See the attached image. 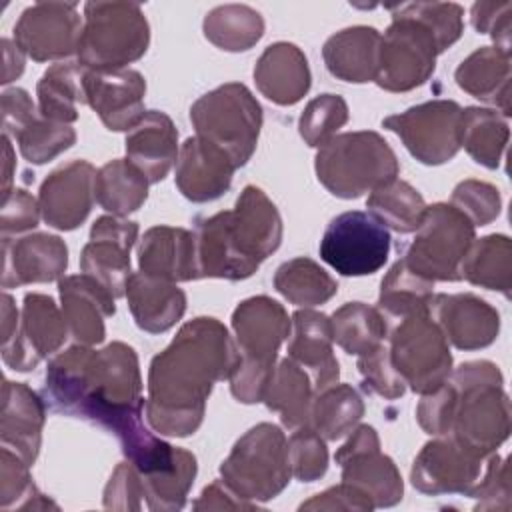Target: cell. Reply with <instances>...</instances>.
<instances>
[{
    "instance_id": "obj_20",
    "label": "cell",
    "mask_w": 512,
    "mask_h": 512,
    "mask_svg": "<svg viewBox=\"0 0 512 512\" xmlns=\"http://www.w3.org/2000/svg\"><path fill=\"white\" fill-rule=\"evenodd\" d=\"M96 168L86 160H72L52 170L38 190L42 220L56 230H74L94 204Z\"/></svg>"
},
{
    "instance_id": "obj_10",
    "label": "cell",
    "mask_w": 512,
    "mask_h": 512,
    "mask_svg": "<svg viewBox=\"0 0 512 512\" xmlns=\"http://www.w3.org/2000/svg\"><path fill=\"white\" fill-rule=\"evenodd\" d=\"M388 8L392 22L380 38L374 82L386 92H410L434 74L440 54L438 42L432 30L404 4Z\"/></svg>"
},
{
    "instance_id": "obj_24",
    "label": "cell",
    "mask_w": 512,
    "mask_h": 512,
    "mask_svg": "<svg viewBox=\"0 0 512 512\" xmlns=\"http://www.w3.org/2000/svg\"><path fill=\"white\" fill-rule=\"evenodd\" d=\"M58 292L68 332L76 344H100L106 336L104 318L116 314L114 296L84 272L58 280Z\"/></svg>"
},
{
    "instance_id": "obj_17",
    "label": "cell",
    "mask_w": 512,
    "mask_h": 512,
    "mask_svg": "<svg viewBox=\"0 0 512 512\" xmlns=\"http://www.w3.org/2000/svg\"><path fill=\"white\" fill-rule=\"evenodd\" d=\"M68 338V324L62 308L38 292L24 296L16 336L2 346V360L16 372L34 370L44 358L58 352Z\"/></svg>"
},
{
    "instance_id": "obj_40",
    "label": "cell",
    "mask_w": 512,
    "mask_h": 512,
    "mask_svg": "<svg viewBox=\"0 0 512 512\" xmlns=\"http://www.w3.org/2000/svg\"><path fill=\"white\" fill-rule=\"evenodd\" d=\"M202 30L216 48L244 52L264 36V18L246 4H222L204 16Z\"/></svg>"
},
{
    "instance_id": "obj_52",
    "label": "cell",
    "mask_w": 512,
    "mask_h": 512,
    "mask_svg": "<svg viewBox=\"0 0 512 512\" xmlns=\"http://www.w3.org/2000/svg\"><path fill=\"white\" fill-rule=\"evenodd\" d=\"M404 8L432 30V34L438 42L440 54L462 36L464 10L460 4H454V2H410V4H404Z\"/></svg>"
},
{
    "instance_id": "obj_13",
    "label": "cell",
    "mask_w": 512,
    "mask_h": 512,
    "mask_svg": "<svg viewBox=\"0 0 512 512\" xmlns=\"http://www.w3.org/2000/svg\"><path fill=\"white\" fill-rule=\"evenodd\" d=\"M388 228L370 212L348 210L326 226L320 240V258L342 276L378 272L390 256Z\"/></svg>"
},
{
    "instance_id": "obj_53",
    "label": "cell",
    "mask_w": 512,
    "mask_h": 512,
    "mask_svg": "<svg viewBox=\"0 0 512 512\" xmlns=\"http://www.w3.org/2000/svg\"><path fill=\"white\" fill-rule=\"evenodd\" d=\"M510 466L508 458L498 454L486 456L484 476L470 488L466 496L476 498V510H510Z\"/></svg>"
},
{
    "instance_id": "obj_28",
    "label": "cell",
    "mask_w": 512,
    "mask_h": 512,
    "mask_svg": "<svg viewBox=\"0 0 512 512\" xmlns=\"http://www.w3.org/2000/svg\"><path fill=\"white\" fill-rule=\"evenodd\" d=\"M254 82L262 96L278 106L300 102L312 84L304 52L292 42H274L254 66Z\"/></svg>"
},
{
    "instance_id": "obj_43",
    "label": "cell",
    "mask_w": 512,
    "mask_h": 512,
    "mask_svg": "<svg viewBox=\"0 0 512 512\" xmlns=\"http://www.w3.org/2000/svg\"><path fill=\"white\" fill-rule=\"evenodd\" d=\"M366 208L386 228H392L398 234H410L418 230L426 212V202L412 184L394 178L370 192Z\"/></svg>"
},
{
    "instance_id": "obj_51",
    "label": "cell",
    "mask_w": 512,
    "mask_h": 512,
    "mask_svg": "<svg viewBox=\"0 0 512 512\" xmlns=\"http://www.w3.org/2000/svg\"><path fill=\"white\" fill-rule=\"evenodd\" d=\"M356 368L362 376V388L370 394H378L386 400H396L404 396L408 388L404 378L396 372L390 360V352L384 344L364 356H358Z\"/></svg>"
},
{
    "instance_id": "obj_39",
    "label": "cell",
    "mask_w": 512,
    "mask_h": 512,
    "mask_svg": "<svg viewBox=\"0 0 512 512\" xmlns=\"http://www.w3.org/2000/svg\"><path fill=\"white\" fill-rule=\"evenodd\" d=\"M334 342L350 356H364L388 338V322L378 308L364 302H346L332 318Z\"/></svg>"
},
{
    "instance_id": "obj_31",
    "label": "cell",
    "mask_w": 512,
    "mask_h": 512,
    "mask_svg": "<svg viewBox=\"0 0 512 512\" xmlns=\"http://www.w3.org/2000/svg\"><path fill=\"white\" fill-rule=\"evenodd\" d=\"M380 38L372 26H350L332 34L322 46L326 70L342 82H374Z\"/></svg>"
},
{
    "instance_id": "obj_7",
    "label": "cell",
    "mask_w": 512,
    "mask_h": 512,
    "mask_svg": "<svg viewBox=\"0 0 512 512\" xmlns=\"http://www.w3.org/2000/svg\"><path fill=\"white\" fill-rule=\"evenodd\" d=\"M150 44V24L134 2H86L78 62L88 70H122Z\"/></svg>"
},
{
    "instance_id": "obj_36",
    "label": "cell",
    "mask_w": 512,
    "mask_h": 512,
    "mask_svg": "<svg viewBox=\"0 0 512 512\" xmlns=\"http://www.w3.org/2000/svg\"><path fill=\"white\" fill-rule=\"evenodd\" d=\"M148 184V178L128 158H116L96 170L94 198L106 212L124 218L146 202Z\"/></svg>"
},
{
    "instance_id": "obj_33",
    "label": "cell",
    "mask_w": 512,
    "mask_h": 512,
    "mask_svg": "<svg viewBox=\"0 0 512 512\" xmlns=\"http://www.w3.org/2000/svg\"><path fill=\"white\" fill-rule=\"evenodd\" d=\"M314 388L310 376L292 358H282L266 386L262 402L270 412H278L286 428L296 430L310 424Z\"/></svg>"
},
{
    "instance_id": "obj_1",
    "label": "cell",
    "mask_w": 512,
    "mask_h": 512,
    "mask_svg": "<svg viewBox=\"0 0 512 512\" xmlns=\"http://www.w3.org/2000/svg\"><path fill=\"white\" fill-rule=\"evenodd\" d=\"M42 398L52 414L80 418L112 432L120 446L146 430L138 356L124 342L102 350L74 344L46 368Z\"/></svg>"
},
{
    "instance_id": "obj_60",
    "label": "cell",
    "mask_w": 512,
    "mask_h": 512,
    "mask_svg": "<svg viewBox=\"0 0 512 512\" xmlns=\"http://www.w3.org/2000/svg\"><path fill=\"white\" fill-rule=\"evenodd\" d=\"M512 12V2H474L470 8V22L478 34H490L496 22Z\"/></svg>"
},
{
    "instance_id": "obj_50",
    "label": "cell",
    "mask_w": 512,
    "mask_h": 512,
    "mask_svg": "<svg viewBox=\"0 0 512 512\" xmlns=\"http://www.w3.org/2000/svg\"><path fill=\"white\" fill-rule=\"evenodd\" d=\"M450 204L458 208L474 226L494 222L502 210L500 190L482 180H462L454 186Z\"/></svg>"
},
{
    "instance_id": "obj_23",
    "label": "cell",
    "mask_w": 512,
    "mask_h": 512,
    "mask_svg": "<svg viewBox=\"0 0 512 512\" xmlns=\"http://www.w3.org/2000/svg\"><path fill=\"white\" fill-rule=\"evenodd\" d=\"M236 164L216 144L192 136L180 146L176 160V186L190 202H212L232 186Z\"/></svg>"
},
{
    "instance_id": "obj_5",
    "label": "cell",
    "mask_w": 512,
    "mask_h": 512,
    "mask_svg": "<svg viewBox=\"0 0 512 512\" xmlns=\"http://www.w3.org/2000/svg\"><path fill=\"white\" fill-rule=\"evenodd\" d=\"M232 332L240 362L228 378L230 392L242 404L262 402L278 350L292 332V318L270 296H252L234 308Z\"/></svg>"
},
{
    "instance_id": "obj_38",
    "label": "cell",
    "mask_w": 512,
    "mask_h": 512,
    "mask_svg": "<svg viewBox=\"0 0 512 512\" xmlns=\"http://www.w3.org/2000/svg\"><path fill=\"white\" fill-rule=\"evenodd\" d=\"M432 288L434 282L412 272L400 258L392 264V268L380 282L376 308L386 318L390 328V324L402 318L428 312L430 300L434 296Z\"/></svg>"
},
{
    "instance_id": "obj_18",
    "label": "cell",
    "mask_w": 512,
    "mask_h": 512,
    "mask_svg": "<svg viewBox=\"0 0 512 512\" xmlns=\"http://www.w3.org/2000/svg\"><path fill=\"white\" fill-rule=\"evenodd\" d=\"M484 460L452 436H436L416 454L410 482L428 496L468 494L480 478Z\"/></svg>"
},
{
    "instance_id": "obj_61",
    "label": "cell",
    "mask_w": 512,
    "mask_h": 512,
    "mask_svg": "<svg viewBox=\"0 0 512 512\" xmlns=\"http://www.w3.org/2000/svg\"><path fill=\"white\" fill-rule=\"evenodd\" d=\"M2 54H4V68H2V84L16 80L24 72V52L18 48L16 42L2 38Z\"/></svg>"
},
{
    "instance_id": "obj_32",
    "label": "cell",
    "mask_w": 512,
    "mask_h": 512,
    "mask_svg": "<svg viewBox=\"0 0 512 512\" xmlns=\"http://www.w3.org/2000/svg\"><path fill=\"white\" fill-rule=\"evenodd\" d=\"M454 80L466 94L494 104L502 116L510 112V54L496 46H482L460 62Z\"/></svg>"
},
{
    "instance_id": "obj_57",
    "label": "cell",
    "mask_w": 512,
    "mask_h": 512,
    "mask_svg": "<svg viewBox=\"0 0 512 512\" xmlns=\"http://www.w3.org/2000/svg\"><path fill=\"white\" fill-rule=\"evenodd\" d=\"M300 510H358V512H370L374 510L372 500L358 490L356 486L348 482H340L310 500L300 504Z\"/></svg>"
},
{
    "instance_id": "obj_25",
    "label": "cell",
    "mask_w": 512,
    "mask_h": 512,
    "mask_svg": "<svg viewBox=\"0 0 512 512\" xmlns=\"http://www.w3.org/2000/svg\"><path fill=\"white\" fill-rule=\"evenodd\" d=\"M46 402L24 382L4 380L2 384V414L0 442L20 454L30 466L36 462L42 428L46 422Z\"/></svg>"
},
{
    "instance_id": "obj_22",
    "label": "cell",
    "mask_w": 512,
    "mask_h": 512,
    "mask_svg": "<svg viewBox=\"0 0 512 512\" xmlns=\"http://www.w3.org/2000/svg\"><path fill=\"white\" fill-rule=\"evenodd\" d=\"M68 246L56 234L36 232L18 240L2 238V288L62 280Z\"/></svg>"
},
{
    "instance_id": "obj_2",
    "label": "cell",
    "mask_w": 512,
    "mask_h": 512,
    "mask_svg": "<svg viewBox=\"0 0 512 512\" xmlns=\"http://www.w3.org/2000/svg\"><path fill=\"white\" fill-rule=\"evenodd\" d=\"M240 350L228 328L210 316L186 322L172 342L152 358L144 416L160 436L194 434L216 382L228 380Z\"/></svg>"
},
{
    "instance_id": "obj_34",
    "label": "cell",
    "mask_w": 512,
    "mask_h": 512,
    "mask_svg": "<svg viewBox=\"0 0 512 512\" xmlns=\"http://www.w3.org/2000/svg\"><path fill=\"white\" fill-rule=\"evenodd\" d=\"M460 278L474 286L496 290L510 298L512 290V242L504 234L474 238L460 264Z\"/></svg>"
},
{
    "instance_id": "obj_19",
    "label": "cell",
    "mask_w": 512,
    "mask_h": 512,
    "mask_svg": "<svg viewBox=\"0 0 512 512\" xmlns=\"http://www.w3.org/2000/svg\"><path fill=\"white\" fill-rule=\"evenodd\" d=\"M146 80L138 70H88L84 74L86 104L112 132L132 130L146 114Z\"/></svg>"
},
{
    "instance_id": "obj_8",
    "label": "cell",
    "mask_w": 512,
    "mask_h": 512,
    "mask_svg": "<svg viewBox=\"0 0 512 512\" xmlns=\"http://www.w3.org/2000/svg\"><path fill=\"white\" fill-rule=\"evenodd\" d=\"M222 480L248 502L276 498L290 482L288 440L280 426L260 422L244 432L220 464Z\"/></svg>"
},
{
    "instance_id": "obj_63",
    "label": "cell",
    "mask_w": 512,
    "mask_h": 512,
    "mask_svg": "<svg viewBox=\"0 0 512 512\" xmlns=\"http://www.w3.org/2000/svg\"><path fill=\"white\" fill-rule=\"evenodd\" d=\"M2 148H4V170H2V198L12 190V168H14V150L10 144V136L2 134Z\"/></svg>"
},
{
    "instance_id": "obj_12",
    "label": "cell",
    "mask_w": 512,
    "mask_h": 512,
    "mask_svg": "<svg viewBox=\"0 0 512 512\" xmlns=\"http://www.w3.org/2000/svg\"><path fill=\"white\" fill-rule=\"evenodd\" d=\"M388 344L396 372L414 392L428 394L448 380L452 372L450 346L428 312L390 324Z\"/></svg>"
},
{
    "instance_id": "obj_21",
    "label": "cell",
    "mask_w": 512,
    "mask_h": 512,
    "mask_svg": "<svg viewBox=\"0 0 512 512\" xmlns=\"http://www.w3.org/2000/svg\"><path fill=\"white\" fill-rule=\"evenodd\" d=\"M428 314L458 350L486 348L500 332V312L476 294H434Z\"/></svg>"
},
{
    "instance_id": "obj_16",
    "label": "cell",
    "mask_w": 512,
    "mask_h": 512,
    "mask_svg": "<svg viewBox=\"0 0 512 512\" xmlns=\"http://www.w3.org/2000/svg\"><path fill=\"white\" fill-rule=\"evenodd\" d=\"M82 26L74 2H36L14 24V42L34 62L60 60L78 52Z\"/></svg>"
},
{
    "instance_id": "obj_15",
    "label": "cell",
    "mask_w": 512,
    "mask_h": 512,
    "mask_svg": "<svg viewBox=\"0 0 512 512\" xmlns=\"http://www.w3.org/2000/svg\"><path fill=\"white\" fill-rule=\"evenodd\" d=\"M342 468V482L362 490L374 508H388L402 500L404 482L394 460L380 452V438L368 424H360L334 456Z\"/></svg>"
},
{
    "instance_id": "obj_44",
    "label": "cell",
    "mask_w": 512,
    "mask_h": 512,
    "mask_svg": "<svg viewBox=\"0 0 512 512\" xmlns=\"http://www.w3.org/2000/svg\"><path fill=\"white\" fill-rule=\"evenodd\" d=\"M196 470H198L196 456L176 446V458L170 468L152 476H142L146 506L150 510H160V512H172V510L184 508L188 492L196 478Z\"/></svg>"
},
{
    "instance_id": "obj_54",
    "label": "cell",
    "mask_w": 512,
    "mask_h": 512,
    "mask_svg": "<svg viewBox=\"0 0 512 512\" xmlns=\"http://www.w3.org/2000/svg\"><path fill=\"white\" fill-rule=\"evenodd\" d=\"M142 500H144V484H142V476L136 470L134 464L120 462L106 488H104V508L108 510H140L142 508Z\"/></svg>"
},
{
    "instance_id": "obj_30",
    "label": "cell",
    "mask_w": 512,
    "mask_h": 512,
    "mask_svg": "<svg viewBox=\"0 0 512 512\" xmlns=\"http://www.w3.org/2000/svg\"><path fill=\"white\" fill-rule=\"evenodd\" d=\"M126 300L136 326L150 334L170 330L186 312V294L176 282L144 272H132L128 278Z\"/></svg>"
},
{
    "instance_id": "obj_3",
    "label": "cell",
    "mask_w": 512,
    "mask_h": 512,
    "mask_svg": "<svg viewBox=\"0 0 512 512\" xmlns=\"http://www.w3.org/2000/svg\"><path fill=\"white\" fill-rule=\"evenodd\" d=\"M198 278L244 280L280 248L282 216L258 188L244 186L232 210L196 220Z\"/></svg>"
},
{
    "instance_id": "obj_29",
    "label": "cell",
    "mask_w": 512,
    "mask_h": 512,
    "mask_svg": "<svg viewBox=\"0 0 512 512\" xmlns=\"http://www.w3.org/2000/svg\"><path fill=\"white\" fill-rule=\"evenodd\" d=\"M126 158L148 178L162 182L178 160V130L172 118L160 110H148L126 134Z\"/></svg>"
},
{
    "instance_id": "obj_27",
    "label": "cell",
    "mask_w": 512,
    "mask_h": 512,
    "mask_svg": "<svg viewBox=\"0 0 512 512\" xmlns=\"http://www.w3.org/2000/svg\"><path fill=\"white\" fill-rule=\"evenodd\" d=\"M332 322L326 314L300 308L292 314L288 358L310 370L314 392L338 382L340 366L332 350Z\"/></svg>"
},
{
    "instance_id": "obj_56",
    "label": "cell",
    "mask_w": 512,
    "mask_h": 512,
    "mask_svg": "<svg viewBox=\"0 0 512 512\" xmlns=\"http://www.w3.org/2000/svg\"><path fill=\"white\" fill-rule=\"evenodd\" d=\"M40 216L42 212H40L38 200L24 188H12L2 198V210H0L2 238L36 228Z\"/></svg>"
},
{
    "instance_id": "obj_55",
    "label": "cell",
    "mask_w": 512,
    "mask_h": 512,
    "mask_svg": "<svg viewBox=\"0 0 512 512\" xmlns=\"http://www.w3.org/2000/svg\"><path fill=\"white\" fill-rule=\"evenodd\" d=\"M454 412V388L446 380L436 390L422 394L416 406V420L420 428L430 436H446L450 432Z\"/></svg>"
},
{
    "instance_id": "obj_35",
    "label": "cell",
    "mask_w": 512,
    "mask_h": 512,
    "mask_svg": "<svg viewBox=\"0 0 512 512\" xmlns=\"http://www.w3.org/2000/svg\"><path fill=\"white\" fill-rule=\"evenodd\" d=\"M84 74L86 68L80 62H56L52 64L36 84L38 112L42 118L70 124L78 120V102L84 98Z\"/></svg>"
},
{
    "instance_id": "obj_42",
    "label": "cell",
    "mask_w": 512,
    "mask_h": 512,
    "mask_svg": "<svg viewBox=\"0 0 512 512\" xmlns=\"http://www.w3.org/2000/svg\"><path fill=\"white\" fill-rule=\"evenodd\" d=\"M274 288L294 306H318L338 292V282L312 258L298 256L274 272Z\"/></svg>"
},
{
    "instance_id": "obj_11",
    "label": "cell",
    "mask_w": 512,
    "mask_h": 512,
    "mask_svg": "<svg viewBox=\"0 0 512 512\" xmlns=\"http://www.w3.org/2000/svg\"><path fill=\"white\" fill-rule=\"evenodd\" d=\"M474 224L452 204L426 206L416 238L402 260L418 276L430 282H458L460 264L474 242Z\"/></svg>"
},
{
    "instance_id": "obj_45",
    "label": "cell",
    "mask_w": 512,
    "mask_h": 512,
    "mask_svg": "<svg viewBox=\"0 0 512 512\" xmlns=\"http://www.w3.org/2000/svg\"><path fill=\"white\" fill-rule=\"evenodd\" d=\"M132 246L108 238H90L82 248L80 268L84 274L100 282L114 298L126 296V284L132 276L130 270Z\"/></svg>"
},
{
    "instance_id": "obj_59",
    "label": "cell",
    "mask_w": 512,
    "mask_h": 512,
    "mask_svg": "<svg viewBox=\"0 0 512 512\" xmlns=\"http://www.w3.org/2000/svg\"><path fill=\"white\" fill-rule=\"evenodd\" d=\"M194 510H254L256 504L240 498L224 480L210 482L192 504Z\"/></svg>"
},
{
    "instance_id": "obj_4",
    "label": "cell",
    "mask_w": 512,
    "mask_h": 512,
    "mask_svg": "<svg viewBox=\"0 0 512 512\" xmlns=\"http://www.w3.org/2000/svg\"><path fill=\"white\" fill-rule=\"evenodd\" d=\"M448 382L454 388L452 436L482 458L510 434V400L504 392L502 372L490 360H470L452 368Z\"/></svg>"
},
{
    "instance_id": "obj_58",
    "label": "cell",
    "mask_w": 512,
    "mask_h": 512,
    "mask_svg": "<svg viewBox=\"0 0 512 512\" xmlns=\"http://www.w3.org/2000/svg\"><path fill=\"white\" fill-rule=\"evenodd\" d=\"M36 114L38 108L24 88H8L2 92V128L6 136L14 138Z\"/></svg>"
},
{
    "instance_id": "obj_9",
    "label": "cell",
    "mask_w": 512,
    "mask_h": 512,
    "mask_svg": "<svg viewBox=\"0 0 512 512\" xmlns=\"http://www.w3.org/2000/svg\"><path fill=\"white\" fill-rule=\"evenodd\" d=\"M262 120L260 102L240 82H226L202 94L190 108L196 136L222 148L236 168L252 158Z\"/></svg>"
},
{
    "instance_id": "obj_6",
    "label": "cell",
    "mask_w": 512,
    "mask_h": 512,
    "mask_svg": "<svg viewBox=\"0 0 512 512\" xmlns=\"http://www.w3.org/2000/svg\"><path fill=\"white\" fill-rule=\"evenodd\" d=\"M314 170L332 196L352 200L398 178L400 162L378 132L356 130L336 134L322 144Z\"/></svg>"
},
{
    "instance_id": "obj_41",
    "label": "cell",
    "mask_w": 512,
    "mask_h": 512,
    "mask_svg": "<svg viewBox=\"0 0 512 512\" xmlns=\"http://www.w3.org/2000/svg\"><path fill=\"white\" fill-rule=\"evenodd\" d=\"M364 416V400L350 384H330L316 392L310 406V426L324 440L350 434Z\"/></svg>"
},
{
    "instance_id": "obj_46",
    "label": "cell",
    "mask_w": 512,
    "mask_h": 512,
    "mask_svg": "<svg viewBox=\"0 0 512 512\" xmlns=\"http://www.w3.org/2000/svg\"><path fill=\"white\" fill-rule=\"evenodd\" d=\"M0 508L2 510H42L58 504L46 498L30 476V464L10 448L0 450Z\"/></svg>"
},
{
    "instance_id": "obj_26",
    "label": "cell",
    "mask_w": 512,
    "mask_h": 512,
    "mask_svg": "<svg viewBox=\"0 0 512 512\" xmlns=\"http://www.w3.org/2000/svg\"><path fill=\"white\" fill-rule=\"evenodd\" d=\"M138 268L168 282L198 280L194 232L178 226L148 228L138 244Z\"/></svg>"
},
{
    "instance_id": "obj_37",
    "label": "cell",
    "mask_w": 512,
    "mask_h": 512,
    "mask_svg": "<svg viewBox=\"0 0 512 512\" xmlns=\"http://www.w3.org/2000/svg\"><path fill=\"white\" fill-rule=\"evenodd\" d=\"M508 138V122L498 110L480 106H468L462 110L460 146H464L476 164L496 170L502 164Z\"/></svg>"
},
{
    "instance_id": "obj_48",
    "label": "cell",
    "mask_w": 512,
    "mask_h": 512,
    "mask_svg": "<svg viewBox=\"0 0 512 512\" xmlns=\"http://www.w3.org/2000/svg\"><path fill=\"white\" fill-rule=\"evenodd\" d=\"M348 122V104L338 94H320L312 98L300 118L298 132L310 148H320Z\"/></svg>"
},
{
    "instance_id": "obj_49",
    "label": "cell",
    "mask_w": 512,
    "mask_h": 512,
    "mask_svg": "<svg viewBox=\"0 0 512 512\" xmlns=\"http://www.w3.org/2000/svg\"><path fill=\"white\" fill-rule=\"evenodd\" d=\"M288 460L292 476L300 482H314L328 470L326 440L308 424L296 428L288 440Z\"/></svg>"
},
{
    "instance_id": "obj_62",
    "label": "cell",
    "mask_w": 512,
    "mask_h": 512,
    "mask_svg": "<svg viewBox=\"0 0 512 512\" xmlns=\"http://www.w3.org/2000/svg\"><path fill=\"white\" fill-rule=\"evenodd\" d=\"M20 326V314L16 310V304L10 294H2V346L8 344Z\"/></svg>"
},
{
    "instance_id": "obj_47",
    "label": "cell",
    "mask_w": 512,
    "mask_h": 512,
    "mask_svg": "<svg viewBox=\"0 0 512 512\" xmlns=\"http://www.w3.org/2000/svg\"><path fill=\"white\" fill-rule=\"evenodd\" d=\"M20 154L30 164H46L76 142V130L70 124L52 122L40 112L14 136Z\"/></svg>"
},
{
    "instance_id": "obj_14",
    "label": "cell",
    "mask_w": 512,
    "mask_h": 512,
    "mask_svg": "<svg viewBox=\"0 0 512 512\" xmlns=\"http://www.w3.org/2000/svg\"><path fill=\"white\" fill-rule=\"evenodd\" d=\"M462 108L454 100H428L386 116L382 126L394 132L404 148L426 166L450 162L460 146Z\"/></svg>"
}]
</instances>
